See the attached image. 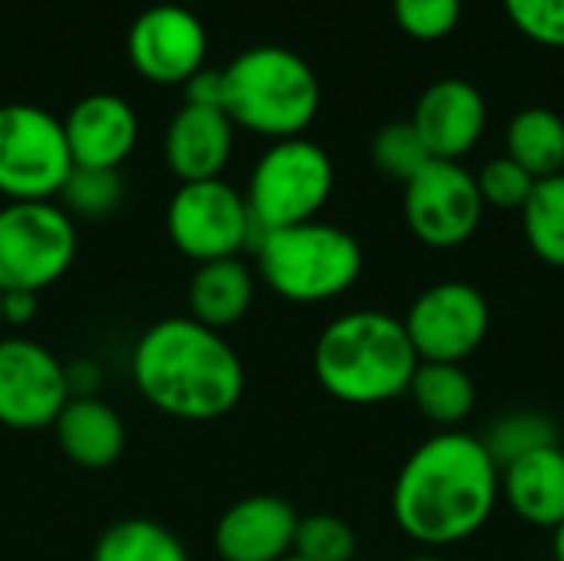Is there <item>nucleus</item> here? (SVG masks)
I'll use <instances>...</instances> for the list:
<instances>
[{
	"mask_svg": "<svg viewBox=\"0 0 564 561\" xmlns=\"http://www.w3.org/2000/svg\"><path fill=\"white\" fill-rule=\"evenodd\" d=\"M499 499V466L482 440L443 430L403 463L393 483V519L416 546L449 549L482 532Z\"/></svg>",
	"mask_w": 564,
	"mask_h": 561,
	"instance_id": "nucleus-1",
	"label": "nucleus"
},
{
	"mask_svg": "<svg viewBox=\"0 0 564 561\" xmlns=\"http://www.w3.org/2000/svg\"><path fill=\"white\" fill-rule=\"evenodd\" d=\"M132 380L149 407L175 420H218L245 397V364L225 334L162 317L132 347Z\"/></svg>",
	"mask_w": 564,
	"mask_h": 561,
	"instance_id": "nucleus-2",
	"label": "nucleus"
},
{
	"mask_svg": "<svg viewBox=\"0 0 564 561\" xmlns=\"http://www.w3.org/2000/svg\"><path fill=\"white\" fill-rule=\"evenodd\" d=\"M420 367L403 317L347 311L314 344V377L340 403L377 407L403 397Z\"/></svg>",
	"mask_w": 564,
	"mask_h": 561,
	"instance_id": "nucleus-3",
	"label": "nucleus"
},
{
	"mask_svg": "<svg viewBox=\"0 0 564 561\" xmlns=\"http://www.w3.org/2000/svg\"><path fill=\"white\" fill-rule=\"evenodd\" d=\"M221 73L228 119L274 142L301 136L321 109L314 66L281 43L248 46Z\"/></svg>",
	"mask_w": 564,
	"mask_h": 561,
	"instance_id": "nucleus-4",
	"label": "nucleus"
},
{
	"mask_svg": "<svg viewBox=\"0 0 564 561\" xmlns=\"http://www.w3.org/2000/svg\"><path fill=\"white\" fill-rule=\"evenodd\" d=\"M261 281L291 304H327L347 294L364 271L360 241L330 222H301L254 241Z\"/></svg>",
	"mask_w": 564,
	"mask_h": 561,
	"instance_id": "nucleus-5",
	"label": "nucleus"
},
{
	"mask_svg": "<svg viewBox=\"0 0 564 561\" xmlns=\"http://www.w3.org/2000/svg\"><path fill=\"white\" fill-rule=\"evenodd\" d=\"M330 192H334V162L317 142L304 136L271 142L254 162L245 192L254 235L261 238L264 231L314 222L317 212L327 205Z\"/></svg>",
	"mask_w": 564,
	"mask_h": 561,
	"instance_id": "nucleus-6",
	"label": "nucleus"
},
{
	"mask_svg": "<svg viewBox=\"0 0 564 561\" xmlns=\"http://www.w3.org/2000/svg\"><path fill=\"white\" fill-rule=\"evenodd\" d=\"M73 172L63 119L30 103L0 106V195L53 202Z\"/></svg>",
	"mask_w": 564,
	"mask_h": 561,
	"instance_id": "nucleus-7",
	"label": "nucleus"
},
{
	"mask_svg": "<svg viewBox=\"0 0 564 561\" xmlns=\"http://www.w3.org/2000/svg\"><path fill=\"white\" fill-rule=\"evenodd\" d=\"M76 222L56 202H7L0 208V291L56 284L76 258Z\"/></svg>",
	"mask_w": 564,
	"mask_h": 561,
	"instance_id": "nucleus-8",
	"label": "nucleus"
},
{
	"mask_svg": "<svg viewBox=\"0 0 564 561\" xmlns=\"http://www.w3.org/2000/svg\"><path fill=\"white\" fill-rule=\"evenodd\" d=\"M165 228L185 258L195 265L238 258L245 248H254V222L245 202V192L225 179L182 182L169 202Z\"/></svg>",
	"mask_w": 564,
	"mask_h": 561,
	"instance_id": "nucleus-9",
	"label": "nucleus"
},
{
	"mask_svg": "<svg viewBox=\"0 0 564 561\" xmlns=\"http://www.w3.org/2000/svg\"><path fill=\"white\" fill-rule=\"evenodd\" d=\"M482 195L476 185V172L463 162L430 159L406 185H403V215L416 241L436 251H449L466 245L482 222Z\"/></svg>",
	"mask_w": 564,
	"mask_h": 561,
	"instance_id": "nucleus-10",
	"label": "nucleus"
},
{
	"mask_svg": "<svg viewBox=\"0 0 564 561\" xmlns=\"http://www.w3.org/2000/svg\"><path fill=\"white\" fill-rule=\"evenodd\" d=\"M492 311L479 288L466 281H440L416 294L403 327L420 360L466 364L489 337Z\"/></svg>",
	"mask_w": 564,
	"mask_h": 561,
	"instance_id": "nucleus-11",
	"label": "nucleus"
},
{
	"mask_svg": "<svg viewBox=\"0 0 564 561\" xmlns=\"http://www.w3.org/2000/svg\"><path fill=\"white\" fill-rule=\"evenodd\" d=\"M69 403L66 367L30 337H0V423L46 430Z\"/></svg>",
	"mask_w": 564,
	"mask_h": 561,
	"instance_id": "nucleus-12",
	"label": "nucleus"
},
{
	"mask_svg": "<svg viewBox=\"0 0 564 561\" xmlns=\"http://www.w3.org/2000/svg\"><path fill=\"white\" fill-rule=\"evenodd\" d=\"M126 50L145 79L182 86L205 66L208 33L188 7L155 3L132 20Z\"/></svg>",
	"mask_w": 564,
	"mask_h": 561,
	"instance_id": "nucleus-13",
	"label": "nucleus"
},
{
	"mask_svg": "<svg viewBox=\"0 0 564 561\" xmlns=\"http://www.w3.org/2000/svg\"><path fill=\"white\" fill-rule=\"evenodd\" d=\"M486 119H489V106L482 89L463 76L433 79L420 93L410 116L426 152L433 159H449V162H463V155L479 142Z\"/></svg>",
	"mask_w": 564,
	"mask_h": 561,
	"instance_id": "nucleus-14",
	"label": "nucleus"
},
{
	"mask_svg": "<svg viewBox=\"0 0 564 561\" xmlns=\"http://www.w3.org/2000/svg\"><path fill=\"white\" fill-rule=\"evenodd\" d=\"M301 516L281 496H248L225 509L215 526L221 561H281L294 552Z\"/></svg>",
	"mask_w": 564,
	"mask_h": 561,
	"instance_id": "nucleus-15",
	"label": "nucleus"
},
{
	"mask_svg": "<svg viewBox=\"0 0 564 561\" xmlns=\"http://www.w3.org/2000/svg\"><path fill=\"white\" fill-rule=\"evenodd\" d=\"M63 132L73 165L119 169L139 142V119L122 96L89 93L66 112Z\"/></svg>",
	"mask_w": 564,
	"mask_h": 561,
	"instance_id": "nucleus-16",
	"label": "nucleus"
},
{
	"mask_svg": "<svg viewBox=\"0 0 564 561\" xmlns=\"http://www.w3.org/2000/svg\"><path fill=\"white\" fill-rule=\"evenodd\" d=\"M235 149V122L225 109L215 106H192L172 116L165 132V162L178 182H205L221 179Z\"/></svg>",
	"mask_w": 564,
	"mask_h": 561,
	"instance_id": "nucleus-17",
	"label": "nucleus"
},
{
	"mask_svg": "<svg viewBox=\"0 0 564 561\" xmlns=\"http://www.w3.org/2000/svg\"><path fill=\"white\" fill-rule=\"evenodd\" d=\"M499 493L506 506L535 529H555L564 519V450L562 443L535 450L499 470Z\"/></svg>",
	"mask_w": 564,
	"mask_h": 561,
	"instance_id": "nucleus-18",
	"label": "nucleus"
},
{
	"mask_svg": "<svg viewBox=\"0 0 564 561\" xmlns=\"http://www.w3.org/2000/svg\"><path fill=\"white\" fill-rule=\"evenodd\" d=\"M53 430L66 460L83 470H106L126 450V427L99 397H69Z\"/></svg>",
	"mask_w": 564,
	"mask_h": 561,
	"instance_id": "nucleus-19",
	"label": "nucleus"
},
{
	"mask_svg": "<svg viewBox=\"0 0 564 561\" xmlns=\"http://www.w3.org/2000/svg\"><path fill=\"white\" fill-rule=\"evenodd\" d=\"M254 301V274L241 258L205 261L188 281V317L212 327H235Z\"/></svg>",
	"mask_w": 564,
	"mask_h": 561,
	"instance_id": "nucleus-20",
	"label": "nucleus"
},
{
	"mask_svg": "<svg viewBox=\"0 0 564 561\" xmlns=\"http://www.w3.org/2000/svg\"><path fill=\"white\" fill-rule=\"evenodd\" d=\"M410 400L416 410L443 430H456L476 410V384L463 364H430L420 360L410 380Z\"/></svg>",
	"mask_w": 564,
	"mask_h": 561,
	"instance_id": "nucleus-21",
	"label": "nucleus"
},
{
	"mask_svg": "<svg viewBox=\"0 0 564 561\" xmlns=\"http://www.w3.org/2000/svg\"><path fill=\"white\" fill-rule=\"evenodd\" d=\"M506 155L535 179L564 172V116L549 106H525L506 126Z\"/></svg>",
	"mask_w": 564,
	"mask_h": 561,
	"instance_id": "nucleus-22",
	"label": "nucleus"
},
{
	"mask_svg": "<svg viewBox=\"0 0 564 561\" xmlns=\"http://www.w3.org/2000/svg\"><path fill=\"white\" fill-rule=\"evenodd\" d=\"M93 561H188V549L152 519H122L99 536Z\"/></svg>",
	"mask_w": 564,
	"mask_h": 561,
	"instance_id": "nucleus-23",
	"label": "nucleus"
},
{
	"mask_svg": "<svg viewBox=\"0 0 564 561\" xmlns=\"http://www.w3.org/2000/svg\"><path fill=\"white\" fill-rule=\"evenodd\" d=\"M519 215L532 255L552 268H564V172L539 179Z\"/></svg>",
	"mask_w": 564,
	"mask_h": 561,
	"instance_id": "nucleus-24",
	"label": "nucleus"
},
{
	"mask_svg": "<svg viewBox=\"0 0 564 561\" xmlns=\"http://www.w3.org/2000/svg\"><path fill=\"white\" fill-rule=\"evenodd\" d=\"M492 463L502 470L535 450L555 446L558 443V427L549 413L542 410H509L489 423V430L479 436Z\"/></svg>",
	"mask_w": 564,
	"mask_h": 561,
	"instance_id": "nucleus-25",
	"label": "nucleus"
},
{
	"mask_svg": "<svg viewBox=\"0 0 564 561\" xmlns=\"http://www.w3.org/2000/svg\"><path fill=\"white\" fill-rule=\"evenodd\" d=\"M59 208L69 218H86V222H99L109 218L119 202H122V179L119 169H86V165H73V172L66 175L63 188H59Z\"/></svg>",
	"mask_w": 564,
	"mask_h": 561,
	"instance_id": "nucleus-26",
	"label": "nucleus"
},
{
	"mask_svg": "<svg viewBox=\"0 0 564 561\" xmlns=\"http://www.w3.org/2000/svg\"><path fill=\"white\" fill-rule=\"evenodd\" d=\"M370 159H373L377 172L406 185L433 155L426 152L423 139L410 119H393L377 129V136L370 142Z\"/></svg>",
	"mask_w": 564,
	"mask_h": 561,
	"instance_id": "nucleus-27",
	"label": "nucleus"
},
{
	"mask_svg": "<svg viewBox=\"0 0 564 561\" xmlns=\"http://www.w3.org/2000/svg\"><path fill=\"white\" fill-rule=\"evenodd\" d=\"M294 555L307 561H354L357 555V532L327 513L304 516L294 536Z\"/></svg>",
	"mask_w": 564,
	"mask_h": 561,
	"instance_id": "nucleus-28",
	"label": "nucleus"
},
{
	"mask_svg": "<svg viewBox=\"0 0 564 561\" xmlns=\"http://www.w3.org/2000/svg\"><path fill=\"white\" fill-rule=\"evenodd\" d=\"M535 182L539 179L529 169H522L516 159H509L506 152L489 159L476 172V185H479L482 205H492V208H502V212H522V205L529 202Z\"/></svg>",
	"mask_w": 564,
	"mask_h": 561,
	"instance_id": "nucleus-29",
	"label": "nucleus"
},
{
	"mask_svg": "<svg viewBox=\"0 0 564 561\" xmlns=\"http://www.w3.org/2000/svg\"><path fill=\"white\" fill-rule=\"evenodd\" d=\"M393 17L410 36L436 40L459 23L463 0H393Z\"/></svg>",
	"mask_w": 564,
	"mask_h": 561,
	"instance_id": "nucleus-30",
	"label": "nucleus"
},
{
	"mask_svg": "<svg viewBox=\"0 0 564 561\" xmlns=\"http://www.w3.org/2000/svg\"><path fill=\"white\" fill-rule=\"evenodd\" d=\"M509 20L545 46H564V0H502Z\"/></svg>",
	"mask_w": 564,
	"mask_h": 561,
	"instance_id": "nucleus-31",
	"label": "nucleus"
},
{
	"mask_svg": "<svg viewBox=\"0 0 564 561\" xmlns=\"http://www.w3.org/2000/svg\"><path fill=\"white\" fill-rule=\"evenodd\" d=\"M182 89H185V103H192V106L225 109V73L215 66H202L195 76H188L182 83Z\"/></svg>",
	"mask_w": 564,
	"mask_h": 561,
	"instance_id": "nucleus-32",
	"label": "nucleus"
},
{
	"mask_svg": "<svg viewBox=\"0 0 564 561\" xmlns=\"http://www.w3.org/2000/svg\"><path fill=\"white\" fill-rule=\"evenodd\" d=\"M0 308H3V324L7 327H26L36 317V311H40V294H30V291H3Z\"/></svg>",
	"mask_w": 564,
	"mask_h": 561,
	"instance_id": "nucleus-33",
	"label": "nucleus"
},
{
	"mask_svg": "<svg viewBox=\"0 0 564 561\" xmlns=\"http://www.w3.org/2000/svg\"><path fill=\"white\" fill-rule=\"evenodd\" d=\"M552 559L564 561V519L552 529Z\"/></svg>",
	"mask_w": 564,
	"mask_h": 561,
	"instance_id": "nucleus-34",
	"label": "nucleus"
},
{
	"mask_svg": "<svg viewBox=\"0 0 564 561\" xmlns=\"http://www.w3.org/2000/svg\"><path fill=\"white\" fill-rule=\"evenodd\" d=\"M403 561H449V559H440V555H413V559H403Z\"/></svg>",
	"mask_w": 564,
	"mask_h": 561,
	"instance_id": "nucleus-35",
	"label": "nucleus"
},
{
	"mask_svg": "<svg viewBox=\"0 0 564 561\" xmlns=\"http://www.w3.org/2000/svg\"><path fill=\"white\" fill-rule=\"evenodd\" d=\"M281 561H307V559H301V555H294V552H291L288 559H281Z\"/></svg>",
	"mask_w": 564,
	"mask_h": 561,
	"instance_id": "nucleus-36",
	"label": "nucleus"
},
{
	"mask_svg": "<svg viewBox=\"0 0 564 561\" xmlns=\"http://www.w3.org/2000/svg\"><path fill=\"white\" fill-rule=\"evenodd\" d=\"M0 298H3V291H0ZM0 327H3V308H0Z\"/></svg>",
	"mask_w": 564,
	"mask_h": 561,
	"instance_id": "nucleus-37",
	"label": "nucleus"
}]
</instances>
